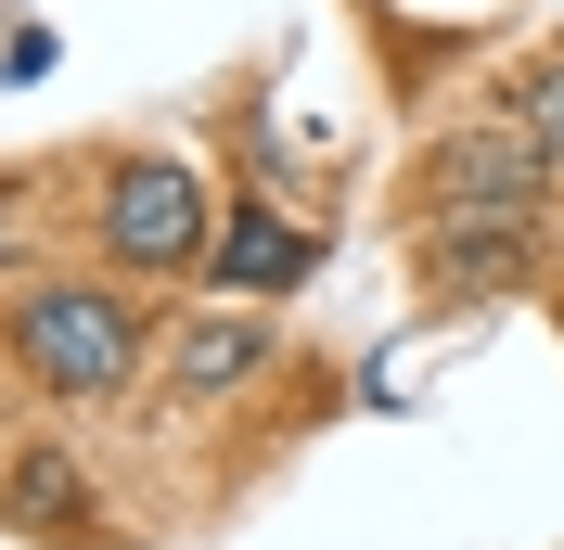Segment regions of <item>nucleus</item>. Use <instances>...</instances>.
<instances>
[{
  "instance_id": "obj_1",
  "label": "nucleus",
  "mask_w": 564,
  "mask_h": 550,
  "mask_svg": "<svg viewBox=\"0 0 564 550\" xmlns=\"http://www.w3.org/2000/svg\"><path fill=\"white\" fill-rule=\"evenodd\" d=\"M13 359H26L52 397H116L141 372V308L104 295V282H39L13 308Z\"/></svg>"
},
{
  "instance_id": "obj_2",
  "label": "nucleus",
  "mask_w": 564,
  "mask_h": 550,
  "mask_svg": "<svg viewBox=\"0 0 564 550\" xmlns=\"http://www.w3.org/2000/svg\"><path fill=\"white\" fill-rule=\"evenodd\" d=\"M552 141L539 129H462L423 154V218H449V231H500V218H539L552 206Z\"/></svg>"
},
{
  "instance_id": "obj_3",
  "label": "nucleus",
  "mask_w": 564,
  "mask_h": 550,
  "mask_svg": "<svg viewBox=\"0 0 564 550\" xmlns=\"http://www.w3.org/2000/svg\"><path fill=\"white\" fill-rule=\"evenodd\" d=\"M104 256L116 270H206V179L180 154H141L104 179Z\"/></svg>"
},
{
  "instance_id": "obj_4",
  "label": "nucleus",
  "mask_w": 564,
  "mask_h": 550,
  "mask_svg": "<svg viewBox=\"0 0 564 550\" xmlns=\"http://www.w3.org/2000/svg\"><path fill=\"white\" fill-rule=\"evenodd\" d=\"M206 282L218 295H282V282H308V231H282L270 206H245L231 231H206Z\"/></svg>"
},
{
  "instance_id": "obj_5",
  "label": "nucleus",
  "mask_w": 564,
  "mask_h": 550,
  "mask_svg": "<svg viewBox=\"0 0 564 550\" xmlns=\"http://www.w3.org/2000/svg\"><path fill=\"white\" fill-rule=\"evenodd\" d=\"M257 359H270V333H257V320H206V333L180 345V397H218V384H245Z\"/></svg>"
},
{
  "instance_id": "obj_6",
  "label": "nucleus",
  "mask_w": 564,
  "mask_h": 550,
  "mask_svg": "<svg viewBox=\"0 0 564 550\" xmlns=\"http://www.w3.org/2000/svg\"><path fill=\"white\" fill-rule=\"evenodd\" d=\"M13 513H26V538L39 525H77V474L65 461H26V474H13Z\"/></svg>"
},
{
  "instance_id": "obj_7",
  "label": "nucleus",
  "mask_w": 564,
  "mask_h": 550,
  "mask_svg": "<svg viewBox=\"0 0 564 550\" xmlns=\"http://www.w3.org/2000/svg\"><path fill=\"white\" fill-rule=\"evenodd\" d=\"M527 103H539V141H552V154H564V52H552V65L527 77Z\"/></svg>"
}]
</instances>
